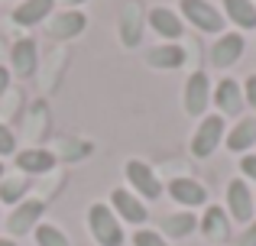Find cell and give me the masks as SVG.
Masks as SVG:
<instances>
[{
    "mask_svg": "<svg viewBox=\"0 0 256 246\" xmlns=\"http://www.w3.org/2000/svg\"><path fill=\"white\" fill-rule=\"evenodd\" d=\"M88 227H91V237L98 240V246H124L120 221L114 217V211L107 208L104 201H98V204L88 208Z\"/></svg>",
    "mask_w": 256,
    "mask_h": 246,
    "instance_id": "1",
    "label": "cell"
},
{
    "mask_svg": "<svg viewBox=\"0 0 256 246\" xmlns=\"http://www.w3.org/2000/svg\"><path fill=\"white\" fill-rule=\"evenodd\" d=\"M182 16L201 32H224V13L208 0H182Z\"/></svg>",
    "mask_w": 256,
    "mask_h": 246,
    "instance_id": "2",
    "label": "cell"
},
{
    "mask_svg": "<svg viewBox=\"0 0 256 246\" xmlns=\"http://www.w3.org/2000/svg\"><path fill=\"white\" fill-rule=\"evenodd\" d=\"M220 139H224V117L220 114L204 117V120L198 123V130H194V136H192V156L208 159L220 146Z\"/></svg>",
    "mask_w": 256,
    "mask_h": 246,
    "instance_id": "3",
    "label": "cell"
},
{
    "mask_svg": "<svg viewBox=\"0 0 256 246\" xmlns=\"http://www.w3.org/2000/svg\"><path fill=\"white\" fill-rule=\"evenodd\" d=\"M124 172H126V182L133 185V191H136V195H143L146 201H156V198L162 195V185H159L156 172H152L146 162H140V159H130Z\"/></svg>",
    "mask_w": 256,
    "mask_h": 246,
    "instance_id": "4",
    "label": "cell"
},
{
    "mask_svg": "<svg viewBox=\"0 0 256 246\" xmlns=\"http://www.w3.org/2000/svg\"><path fill=\"white\" fill-rule=\"evenodd\" d=\"M253 204H256V198H253L250 185H246L244 178H234V182L227 185V211H230V217L240 221V224H250Z\"/></svg>",
    "mask_w": 256,
    "mask_h": 246,
    "instance_id": "5",
    "label": "cell"
},
{
    "mask_svg": "<svg viewBox=\"0 0 256 246\" xmlns=\"http://www.w3.org/2000/svg\"><path fill=\"white\" fill-rule=\"evenodd\" d=\"M208 101H211V81H208L204 71H192L185 81V114L198 117L208 110Z\"/></svg>",
    "mask_w": 256,
    "mask_h": 246,
    "instance_id": "6",
    "label": "cell"
},
{
    "mask_svg": "<svg viewBox=\"0 0 256 246\" xmlns=\"http://www.w3.org/2000/svg\"><path fill=\"white\" fill-rule=\"evenodd\" d=\"M84 26H88V16L82 10H65V13H56V16L49 19V36L58 39V42H65V39L82 36Z\"/></svg>",
    "mask_w": 256,
    "mask_h": 246,
    "instance_id": "7",
    "label": "cell"
},
{
    "mask_svg": "<svg viewBox=\"0 0 256 246\" xmlns=\"http://www.w3.org/2000/svg\"><path fill=\"white\" fill-rule=\"evenodd\" d=\"M110 211H117L126 224H136V227L146 224V217H150V211L143 208V201L133 198V191H126V188H117L110 195Z\"/></svg>",
    "mask_w": 256,
    "mask_h": 246,
    "instance_id": "8",
    "label": "cell"
},
{
    "mask_svg": "<svg viewBox=\"0 0 256 246\" xmlns=\"http://www.w3.org/2000/svg\"><path fill=\"white\" fill-rule=\"evenodd\" d=\"M140 39H143V10L130 0L120 6V42L133 49V45H140Z\"/></svg>",
    "mask_w": 256,
    "mask_h": 246,
    "instance_id": "9",
    "label": "cell"
},
{
    "mask_svg": "<svg viewBox=\"0 0 256 246\" xmlns=\"http://www.w3.org/2000/svg\"><path fill=\"white\" fill-rule=\"evenodd\" d=\"M240 55H244V36L240 32H224L211 49V65L214 68H230V65H237Z\"/></svg>",
    "mask_w": 256,
    "mask_h": 246,
    "instance_id": "10",
    "label": "cell"
},
{
    "mask_svg": "<svg viewBox=\"0 0 256 246\" xmlns=\"http://www.w3.org/2000/svg\"><path fill=\"white\" fill-rule=\"evenodd\" d=\"M42 211H46V204H42V201H36V198L23 201V204H20V208L13 211L10 217H6V230H10L13 237H20V234H30V227H36V224H39Z\"/></svg>",
    "mask_w": 256,
    "mask_h": 246,
    "instance_id": "11",
    "label": "cell"
},
{
    "mask_svg": "<svg viewBox=\"0 0 256 246\" xmlns=\"http://www.w3.org/2000/svg\"><path fill=\"white\" fill-rule=\"evenodd\" d=\"M169 195H172V201L185 204V208H198V204L208 201V188L201 182H194V178H172Z\"/></svg>",
    "mask_w": 256,
    "mask_h": 246,
    "instance_id": "12",
    "label": "cell"
},
{
    "mask_svg": "<svg viewBox=\"0 0 256 246\" xmlns=\"http://www.w3.org/2000/svg\"><path fill=\"white\" fill-rule=\"evenodd\" d=\"M36 42L32 39H20V42L10 45V62H13V71H16L20 78H30L32 71H36L39 65V55H36Z\"/></svg>",
    "mask_w": 256,
    "mask_h": 246,
    "instance_id": "13",
    "label": "cell"
},
{
    "mask_svg": "<svg viewBox=\"0 0 256 246\" xmlns=\"http://www.w3.org/2000/svg\"><path fill=\"white\" fill-rule=\"evenodd\" d=\"M214 104L220 107V114L237 117L240 110H244V91H240V84L234 81V78H224V81L218 84V91H214Z\"/></svg>",
    "mask_w": 256,
    "mask_h": 246,
    "instance_id": "14",
    "label": "cell"
},
{
    "mask_svg": "<svg viewBox=\"0 0 256 246\" xmlns=\"http://www.w3.org/2000/svg\"><path fill=\"white\" fill-rule=\"evenodd\" d=\"M16 165H20V172L42 175V172L56 169V152H49V149H23L16 156Z\"/></svg>",
    "mask_w": 256,
    "mask_h": 246,
    "instance_id": "15",
    "label": "cell"
},
{
    "mask_svg": "<svg viewBox=\"0 0 256 246\" xmlns=\"http://www.w3.org/2000/svg\"><path fill=\"white\" fill-rule=\"evenodd\" d=\"M150 26L159 32V36H166V39H178L182 32H185L182 16H178V13H172L169 6H156V10H150Z\"/></svg>",
    "mask_w": 256,
    "mask_h": 246,
    "instance_id": "16",
    "label": "cell"
},
{
    "mask_svg": "<svg viewBox=\"0 0 256 246\" xmlns=\"http://www.w3.org/2000/svg\"><path fill=\"white\" fill-rule=\"evenodd\" d=\"M52 6H56V0H26V3H20L16 10H13V23L36 26L52 13Z\"/></svg>",
    "mask_w": 256,
    "mask_h": 246,
    "instance_id": "17",
    "label": "cell"
},
{
    "mask_svg": "<svg viewBox=\"0 0 256 246\" xmlns=\"http://www.w3.org/2000/svg\"><path fill=\"white\" fill-rule=\"evenodd\" d=\"M201 234H204L208 240H227V237H230V224H227L224 208L211 204V208L204 211V217H201Z\"/></svg>",
    "mask_w": 256,
    "mask_h": 246,
    "instance_id": "18",
    "label": "cell"
},
{
    "mask_svg": "<svg viewBox=\"0 0 256 246\" xmlns=\"http://www.w3.org/2000/svg\"><path fill=\"white\" fill-rule=\"evenodd\" d=\"M253 143H256V117H244L227 133V149L230 152H246Z\"/></svg>",
    "mask_w": 256,
    "mask_h": 246,
    "instance_id": "19",
    "label": "cell"
},
{
    "mask_svg": "<svg viewBox=\"0 0 256 246\" xmlns=\"http://www.w3.org/2000/svg\"><path fill=\"white\" fill-rule=\"evenodd\" d=\"M185 49L182 45H156V49H150V55H146V62L152 65V68H178V65H185Z\"/></svg>",
    "mask_w": 256,
    "mask_h": 246,
    "instance_id": "20",
    "label": "cell"
},
{
    "mask_svg": "<svg viewBox=\"0 0 256 246\" xmlns=\"http://www.w3.org/2000/svg\"><path fill=\"white\" fill-rule=\"evenodd\" d=\"M224 13L240 29H253L256 26V3H250V0H224Z\"/></svg>",
    "mask_w": 256,
    "mask_h": 246,
    "instance_id": "21",
    "label": "cell"
},
{
    "mask_svg": "<svg viewBox=\"0 0 256 246\" xmlns=\"http://www.w3.org/2000/svg\"><path fill=\"white\" fill-rule=\"evenodd\" d=\"M194 227H198V221H194V214H188V211H182V214H172V217H166V221H162L166 237H188Z\"/></svg>",
    "mask_w": 256,
    "mask_h": 246,
    "instance_id": "22",
    "label": "cell"
},
{
    "mask_svg": "<svg viewBox=\"0 0 256 246\" xmlns=\"http://www.w3.org/2000/svg\"><path fill=\"white\" fill-rule=\"evenodd\" d=\"M46 120H49V110H46L42 101H36L30 107V117H26V130H30V136H46V133H49Z\"/></svg>",
    "mask_w": 256,
    "mask_h": 246,
    "instance_id": "23",
    "label": "cell"
},
{
    "mask_svg": "<svg viewBox=\"0 0 256 246\" xmlns=\"http://www.w3.org/2000/svg\"><path fill=\"white\" fill-rule=\"evenodd\" d=\"M26 191H30L26 178H0V201H4V204L20 201V198H23Z\"/></svg>",
    "mask_w": 256,
    "mask_h": 246,
    "instance_id": "24",
    "label": "cell"
},
{
    "mask_svg": "<svg viewBox=\"0 0 256 246\" xmlns=\"http://www.w3.org/2000/svg\"><path fill=\"white\" fill-rule=\"evenodd\" d=\"M36 243L39 246H68V237L56 224H39L36 227Z\"/></svg>",
    "mask_w": 256,
    "mask_h": 246,
    "instance_id": "25",
    "label": "cell"
},
{
    "mask_svg": "<svg viewBox=\"0 0 256 246\" xmlns=\"http://www.w3.org/2000/svg\"><path fill=\"white\" fill-rule=\"evenodd\" d=\"M133 243L136 246H169L166 237H159L156 230H136V234H133Z\"/></svg>",
    "mask_w": 256,
    "mask_h": 246,
    "instance_id": "26",
    "label": "cell"
},
{
    "mask_svg": "<svg viewBox=\"0 0 256 246\" xmlns=\"http://www.w3.org/2000/svg\"><path fill=\"white\" fill-rule=\"evenodd\" d=\"M10 152H16V136L6 123H0V156H10Z\"/></svg>",
    "mask_w": 256,
    "mask_h": 246,
    "instance_id": "27",
    "label": "cell"
},
{
    "mask_svg": "<svg viewBox=\"0 0 256 246\" xmlns=\"http://www.w3.org/2000/svg\"><path fill=\"white\" fill-rule=\"evenodd\" d=\"M240 172H244L246 178H253V182H256V156H253V152L240 159Z\"/></svg>",
    "mask_w": 256,
    "mask_h": 246,
    "instance_id": "28",
    "label": "cell"
},
{
    "mask_svg": "<svg viewBox=\"0 0 256 246\" xmlns=\"http://www.w3.org/2000/svg\"><path fill=\"white\" fill-rule=\"evenodd\" d=\"M244 97L250 101V107H256V75H250L244 81Z\"/></svg>",
    "mask_w": 256,
    "mask_h": 246,
    "instance_id": "29",
    "label": "cell"
},
{
    "mask_svg": "<svg viewBox=\"0 0 256 246\" xmlns=\"http://www.w3.org/2000/svg\"><path fill=\"white\" fill-rule=\"evenodd\" d=\"M237 246H256V221L250 224V227H246V234L240 237V243Z\"/></svg>",
    "mask_w": 256,
    "mask_h": 246,
    "instance_id": "30",
    "label": "cell"
},
{
    "mask_svg": "<svg viewBox=\"0 0 256 246\" xmlns=\"http://www.w3.org/2000/svg\"><path fill=\"white\" fill-rule=\"evenodd\" d=\"M6 88H10V71H6L4 65H0V94H4Z\"/></svg>",
    "mask_w": 256,
    "mask_h": 246,
    "instance_id": "31",
    "label": "cell"
},
{
    "mask_svg": "<svg viewBox=\"0 0 256 246\" xmlns=\"http://www.w3.org/2000/svg\"><path fill=\"white\" fill-rule=\"evenodd\" d=\"M6 52H10V45H6V36L0 32V55H6Z\"/></svg>",
    "mask_w": 256,
    "mask_h": 246,
    "instance_id": "32",
    "label": "cell"
},
{
    "mask_svg": "<svg viewBox=\"0 0 256 246\" xmlns=\"http://www.w3.org/2000/svg\"><path fill=\"white\" fill-rule=\"evenodd\" d=\"M62 3H68V6H78V3H84V0H62Z\"/></svg>",
    "mask_w": 256,
    "mask_h": 246,
    "instance_id": "33",
    "label": "cell"
},
{
    "mask_svg": "<svg viewBox=\"0 0 256 246\" xmlns=\"http://www.w3.org/2000/svg\"><path fill=\"white\" fill-rule=\"evenodd\" d=\"M0 246H16V243H13V240H0Z\"/></svg>",
    "mask_w": 256,
    "mask_h": 246,
    "instance_id": "34",
    "label": "cell"
},
{
    "mask_svg": "<svg viewBox=\"0 0 256 246\" xmlns=\"http://www.w3.org/2000/svg\"><path fill=\"white\" fill-rule=\"evenodd\" d=\"M0 178H4V165H0Z\"/></svg>",
    "mask_w": 256,
    "mask_h": 246,
    "instance_id": "35",
    "label": "cell"
}]
</instances>
